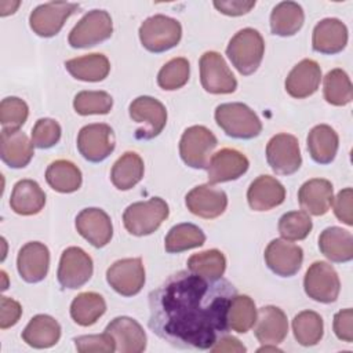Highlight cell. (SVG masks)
I'll return each instance as SVG.
<instances>
[{
  "mask_svg": "<svg viewBox=\"0 0 353 353\" xmlns=\"http://www.w3.org/2000/svg\"><path fill=\"white\" fill-rule=\"evenodd\" d=\"M236 287L179 270L149 294V328L179 349L207 350L229 332L228 309Z\"/></svg>",
  "mask_w": 353,
  "mask_h": 353,
  "instance_id": "obj_1",
  "label": "cell"
},
{
  "mask_svg": "<svg viewBox=\"0 0 353 353\" xmlns=\"http://www.w3.org/2000/svg\"><path fill=\"white\" fill-rule=\"evenodd\" d=\"M265 52V41L261 33L252 28L239 30L226 47V55L232 65L243 76H250L259 68Z\"/></svg>",
  "mask_w": 353,
  "mask_h": 353,
  "instance_id": "obj_2",
  "label": "cell"
},
{
  "mask_svg": "<svg viewBox=\"0 0 353 353\" xmlns=\"http://www.w3.org/2000/svg\"><path fill=\"white\" fill-rule=\"evenodd\" d=\"M214 116L223 132L236 139H252L262 131V123L256 113L241 102L221 103Z\"/></svg>",
  "mask_w": 353,
  "mask_h": 353,
  "instance_id": "obj_3",
  "label": "cell"
},
{
  "mask_svg": "<svg viewBox=\"0 0 353 353\" xmlns=\"http://www.w3.org/2000/svg\"><path fill=\"white\" fill-rule=\"evenodd\" d=\"M168 204L161 197L130 204L123 214V223L132 236H148L156 232L168 218Z\"/></svg>",
  "mask_w": 353,
  "mask_h": 353,
  "instance_id": "obj_4",
  "label": "cell"
},
{
  "mask_svg": "<svg viewBox=\"0 0 353 353\" xmlns=\"http://www.w3.org/2000/svg\"><path fill=\"white\" fill-rule=\"evenodd\" d=\"M182 37L181 23L167 15H153L146 18L139 26V40L150 52H164L174 48Z\"/></svg>",
  "mask_w": 353,
  "mask_h": 353,
  "instance_id": "obj_5",
  "label": "cell"
},
{
  "mask_svg": "<svg viewBox=\"0 0 353 353\" xmlns=\"http://www.w3.org/2000/svg\"><path fill=\"white\" fill-rule=\"evenodd\" d=\"M216 145L218 139L212 131L204 125H192L181 137L179 154L186 165L207 168Z\"/></svg>",
  "mask_w": 353,
  "mask_h": 353,
  "instance_id": "obj_6",
  "label": "cell"
},
{
  "mask_svg": "<svg viewBox=\"0 0 353 353\" xmlns=\"http://www.w3.org/2000/svg\"><path fill=\"white\" fill-rule=\"evenodd\" d=\"M113 33V22L108 11H88L70 30L69 44L73 48H88L108 40Z\"/></svg>",
  "mask_w": 353,
  "mask_h": 353,
  "instance_id": "obj_7",
  "label": "cell"
},
{
  "mask_svg": "<svg viewBox=\"0 0 353 353\" xmlns=\"http://www.w3.org/2000/svg\"><path fill=\"white\" fill-rule=\"evenodd\" d=\"M130 117L141 127L135 131L137 139L149 141L157 137L167 123L165 106L153 97L142 95L130 103Z\"/></svg>",
  "mask_w": 353,
  "mask_h": 353,
  "instance_id": "obj_8",
  "label": "cell"
},
{
  "mask_svg": "<svg viewBox=\"0 0 353 353\" xmlns=\"http://www.w3.org/2000/svg\"><path fill=\"white\" fill-rule=\"evenodd\" d=\"M303 288L309 298L320 303H332L341 291L336 270L327 262L317 261L309 266L303 279Z\"/></svg>",
  "mask_w": 353,
  "mask_h": 353,
  "instance_id": "obj_9",
  "label": "cell"
},
{
  "mask_svg": "<svg viewBox=\"0 0 353 353\" xmlns=\"http://www.w3.org/2000/svg\"><path fill=\"white\" fill-rule=\"evenodd\" d=\"M200 81L210 94H232L237 80L223 57L216 51H207L200 58Z\"/></svg>",
  "mask_w": 353,
  "mask_h": 353,
  "instance_id": "obj_10",
  "label": "cell"
},
{
  "mask_svg": "<svg viewBox=\"0 0 353 353\" xmlns=\"http://www.w3.org/2000/svg\"><path fill=\"white\" fill-rule=\"evenodd\" d=\"M266 160L279 175H291L301 168L302 156L298 139L291 134H276L266 145Z\"/></svg>",
  "mask_w": 353,
  "mask_h": 353,
  "instance_id": "obj_11",
  "label": "cell"
},
{
  "mask_svg": "<svg viewBox=\"0 0 353 353\" xmlns=\"http://www.w3.org/2000/svg\"><path fill=\"white\" fill-rule=\"evenodd\" d=\"M114 132L105 123H92L84 125L77 135V149L80 154L91 161H103L114 150Z\"/></svg>",
  "mask_w": 353,
  "mask_h": 353,
  "instance_id": "obj_12",
  "label": "cell"
},
{
  "mask_svg": "<svg viewBox=\"0 0 353 353\" xmlns=\"http://www.w3.org/2000/svg\"><path fill=\"white\" fill-rule=\"evenodd\" d=\"M79 10V4L51 1L37 6L29 17L30 29L40 37H52L59 33L66 19Z\"/></svg>",
  "mask_w": 353,
  "mask_h": 353,
  "instance_id": "obj_13",
  "label": "cell"
},
{
  "mask_svg": "<svg viewBox=\"0 0 353 353\" xmlns=\"http://www.w3.org/2000/svg\"><path fill=\"white\" fill-rule=\"evenodd\" d=\"M92 270L91 256L80 247H69L62 252L59 259L58 283L63 288H80L91 279Z\"/></svg>",
  "mask_w": 353,
  "mask_h": 353,
  "instance_id": "obj_14",
  "label": "cell"
},
{
  "mask_svg": "<svg viewBox=\"0 0 353 353\" xmlns=\"http://www.w3.org/2000/svg\"><path fill=\"white\" fill-rule=\"evenodd\" d=\"M108 284L123 296L137 295L145 284V268L141 258L116 261L106 270Z\"/></svg>",
  "mask_w": 353,
  "mask_h": 353,
  "instance_id": "obj_15",
  "label": "cell"
},
{
  "mask_svg": "<svg viewBox=\"0 0 353 353\" xmlns=\"http://www.w3.org/2000/svg\"><path fill=\"white\" fill-rule=\"evenodd\" d=\"M263 256L268 268L274 274L291 277L298 273L302 266L303 251L299 245L288 240L274 239L268 244Z\"/></svg>",
  "mask_w": 353,
  "mask_h": 353,
  "instance_id": "obj_16",
  "label": "cell"
},
{
  "mask_svg": "<svg viewBox=\"0 0 353 353\" xmlns=\"http://www.w3.org/2000/svg\"><path fill=\"white\" fill-rule=\"evenodd\" d=\"M76 230L91 245L97 248L105 247L113 236V225L110 216L101 208H84L76 216Z\"/></svg>",
  "mask_w": 353,
  "mask_h": 353,
  "instance_id": "obj_17",
  "label": "cell"
},
{
  "mask_svg": "<svg viewBox=\"0 0 353 353\" xmlns=\"http://www.w3.org/2000/svg\"><path fill=\"white\" fill-rule=\"evenodd\" d=\"M188 210L204 219H214L222 215L228 207V196L222 189L211 183L193 188L185 197Z\"/></svg>",
  "mask_w": 353,
  "mask_h": 353,
  "instance_id": "obj_18",
  "label": "cell"
},
{
  "mask_svg": "<svg viewBox=\"0 0 353 353\" xmlns=\"http://www.w3.org/2000/svg\"><path fill=\"white\" fill-rule=\"evenodd\" d=\"M250 167L248 159L239 150L225 148L214 153L207 165L208 182L211 185L236 181L247 172Z\"/></svg>",
  "mask_w": 353,
  "mask_h": 353,
  "instance_id": "obj_19",
  "label": "cell"
},
{
  "mask_svg": "<svg viewBox=\"0 0 353 353\" xmlns=\"http://www.w3.org/2000/svg\"><path fill=\"white\" fill-rule=\"evenodd\" d=\"M112 335L116 350L120 353H141L146 349V334L141 324L128 317L120 316L113 319L105 328Z\"/></svg>",
  "mask_w": 353,
  "mask_h": 353,
  "instance_id": "obj_20",
  "label": "cell"
},
{
  "mask_svg": "<svg viewBox=\"0 0 353 353\" xmlns=\"http://www.w3.org/2000/svg\"><path fill=\"white\" fill-rule=\"evenodd\" d=\"M17 268L19 276L26 283L41 281L50 268V251L40 241L26 243L18 252Z\"/></svg>",
  "mask_w": 353,
  "mask_h": 353,
  "instance_id": "obj_21",
  "label": "cell"
},
{
  "mask_svg": "<svg viewBox=\"0 0 353 353\" xmlns=\"http://www.w3.org/2000/svg\"><path fill=\"white\" fill-rule=\"evenodd\" d=\"M254 334L262 345H279L288 334L285 313L277 306H263L256 312Z\"/></svg>",
  "mask_w": 353,
  "mask_h": 353,
  "instance_id": "obj_22",
  "label": "cell"
},
{
  "mask_svg": "<svg viewBox=\"0 0 353 353\" xmlns=\"http://www.w3.org/2000/svg\"><path fill=\"white\" fill-rule=\"evenodd\" d=\"M298 201L306 214L314 216L327 214L334 201L332 183L323 178L306 181L298 190Z\"/></svg>",
  "mask_w": 353,
  "mask_h": 353,
  "instance_id": "obj_23",
  "label": "cell"
},
{
  "mask_svg": "<svg viewBox=\"0 0 353 353\" xmlns=\"http://www.w3.org/2000/svg\"><path fill=\"white\" fill-rule=\"evenodd\" d=\"M33 142L21 130L3 128L0 134V157L11 168L26 167L33 157Z\"/></svg>",
  "mask_w": 353,
  "mask_h": 353,
  "instance_id": "obj_24",
  "label": "cell"
},
{
  "mask_svg": "<svg viewBox=\"0 0 353 353\" xmlns=\"http://www.w3.org/2000/svg\"><path fill=\"white\" fill-rule=\"evenodd\" d=\"M321 81V69L313 59L298 62L285 79V91L296 99L313 95Z\"/></svg>",
  "mask_w": 353,
  "mask_h": 353,
  "instance_id": "obj_25",
  "label": "cell"
},
{
  "mask_svg": "<svg viewBox=\"0 0 353 353\" xmlns=\"http://www.w3.org/2000/svg\"><path fill=\"white\" fill-rule=\"evenodd\" d=\"M247 200L254 211H269L284 203L285 188L270 175H259L251 182Z\"/></svg>",
  "mask_w": 353,
  "mask_h": 353,
  "instance_id": "obj_26",
  "label": "cell"
},
{
  "mask_svg": "<svg viewBox=\"0 0 353 353\" xmlns=\"http://www.w3.org/2000/svg\"><path fill=\"white\" fill-rule=\"evenodd\" d=\"M347 44V28L336 18L321 19L313 29L312 46L320 54H338Z\"/></svg>",
  "mask_w": 353,
  "mask_h": 353,
  "instance_id": "obj_27",
  "label": "cell"
},
{
  "mask_svg": "<svg viewBox=\"0 0 353 353\" xmlns=\"http://www.w3.org/2000/svg\"><path fill=\"white\" fill-rule=\"evenodd\" d=\"M46 204V193L33 179L18 181L11 192L10 207L18 215H34L43 210Z\"/></svg>",
  "mask_w": 353,
  "mask_h": 353,
  "instance_id": "obj_28",
  "label": "cell"
},
{
  "mask_svg": "<svg viewBox=\"0 0 353 353\" xmlns=\"http://www.w3.org/2000/svg\"><path fill=\"white\" fill-rule=\"evenodd\" d=\"M319 248L331 262H349L353 258V236L349 230L330 226L319 236Z\"/></svg>",
  "mask_w": 353,
  "mask_h": 353,
  "instance_id": "obj_29",
  "label": "cell"
},
{
  "mask_svg": "<svg viewBox=\"0 0 353 353\" xmlns=\"http://www.w3.org/2000/svg\"><path fill=\"white\" fill-rule=\"evenodd\" d=\"M61 338L59 323L48 314H36L22 331V339L32 347L47 349Z\"/></svg>",
  "mask_w": 353,
  "mask_h": 353,
  "instance_id": "obj_30",
  "label": "cell"
},
{
  "mask_svg": "<svg viewBox=\"0 0 353 353\" xmlns=\"http://www.w3.org/2000/svg\"><path fill=\"white\" fill-rule=\"evenodd\" d=\"M306 141L310 157L316 163L330 164L334 161L339 146V138L332 127L327 124H319L313 127L309 131Z\"/></svg>",
  "mask_w": 353,
  "mask_h": 353,
  "instance_id": "obj_31",
  "label": "cell"
},
{
  "mask_svg": "<svg viewBox=\"0 0 353 353\" xmlns=\"http://www.w3.org/2000/svg\"><path fill=\"white\" fill-rule=\"evenodd\" d=\"M65 68L74 79L94 83L108 77L110 72V62L103 54L94 52L66 61Z\"/></svg>",
  "mask_w": 353,
  "mask_h": 353,
  "instance_id": "obj_32",
  "label": "cell"
},
{
  "mask_svg": "<svg viewBox=\"0 0 353 353\" xmlns=\"http://www.w3.org/2000/svg\"><path fill=\"white\" fill-rule=\"evenodd\" d=\"M303 22V10L295 1H281L270 14V30L276 36H294L301 30Z\"/></svg>",
  "mask_w": 353,
  "mask_h": 353,
  "instance_id": "obj_33",
  "label": "cell"
},
{
  "mask_svg": "<svg viewBox=\"0 0 353 353\" xmlns=\"http://www.w3.org/2000/svg\"><path fill=\"white\" fill-rule=\"evenodd\" d=\"M143 160L135 152H125L113 164L110 181L119 190H130L143 176Z\"/></svg>",
  "mask_w": 353,
  "mask_h": 353,
  "instance_id": "obj_34",
  "label": "cell"
},
{
  "mask_svg": "<svg viewBox=\"0 0 353 353\" xmlns=\"http://www.w3.org/2000/svg\"><path fill=\"white\" fill-rule=\"evenodd\" d=\"M47 183L59 193H73L81 186V171L69 160H55L46 171Z\"/></svg>",
  "mask_w": 353,
  "mask_h": 353,
  "instance_id": "obj_35",
  "label": "cell"
},
{
  "mask_svg": "<svg viewBox=\"0 0 353 353\" xmlns=\"http://www.w3.org/2000/svg\"><path fill=\"white\" fill-rule=\"evenodd\" d=\"M106 312V302L97 292H81L70 303V317L81 327L92 325Z\"/></svg>",
  "mask_w": 353,
  "mask_h": 353,
  "instance_id": "obj_36",
  "label": "cell"
},
{
  "mask_svg": "<svg viewBox=\"0 0 353 353\" xmlns=\"http://www.w3.org/2000/svg\"><path fill=\"white\" fill-rule=\"evenodd\" d=\"M205 241L204 232L194 223H178L170 229L164 240V248L170 254H178L201 247Z\"/></svg>",
  "mask_w": 353,
  "mask_h": 353,
  "instance_id": "obj_37",
  "label": "cell"
},
{
  "mask_svg": "<svg viewBox=\"0 0 353 353\" xmlns=\"http://www.w3.org/2000/svg\"><path fill=\"white\" fill-rule=\"evenodd\" d=\"M188 269L207 280H218L223 276L226 269V258L219 250H207L193 254L188 259Z\"/></svg>",
  "mask_w": 353,
  "mask_h": 353,
  "instance_id": "obj_38",
  "label": "cell"
},
{
  "mask_svg": "<svg viewBox=\"0 0 353 353\" xmlns=\"http://www.w3.org/2000/svg\"><path fill=\"white\" fill-rule=\"evenodd\" d=\"M292 331L298 343L302 346H313L323 338L324 323L319 313L313 310H303L294 317Z\"/></svg>",
  "mask_w": 353,
  "mask_h": 353,
  "instance_id": "obj_39",
  "label": "cell"
},
{
  "mask_svg": "<svg viewBox=\"0 0 353 353\" xmlns=\"http://www.w3.org/2000/svg\"><path fill=\"white\" fill-rule=\"evenodd\" d=\"M256 320V307L248 295H234L228 309L229 328L244 334L254 327Z\"/></svg>",
  "mask_w": 353,
  "mask_h": 353,
  "instance_id": "obj_40",
  "label": "cell"
},
{
  "mask_svg": "<svg viewBox=\"0 0 353 353\" xmlns=\"http://www.w3.org/2000/svg\"><path fill=\"white\" fill-rule=\"evenodd\" d=\"M324 98L334 106H345L353 99V88L347 73L342 69H332L324 77Z\"/></svg>",
  "mask_w": 353,
  "mask_h": 353,
  "instance_id": "obj_41",
  "label": "cell"
},
{
  "mask_svg": "<svg viewBox=\"0 0 353 353\" xmlns=\"http://www.w3.org/2000/svg\"><path fill=\"white\" fill-rule=\"evenodd\" d=\"M190 74V65L186 58H172L168 61L157 74V84L165 91H174L183 87Z\"/></svg>",
  "mask_w": 353,
  "mask_h": 353,
  "instance_id": "obj_42",
  "label": "cell"
},
{
  "mask_svg": "<svg viewBox=\"0 0 353 353\" xmlns=\"http://www.w3.org/2000/svg\"><path fill=\"white\" fill-rule=\"evenodd\" d=\"M112 106L113 98L106 91H80L73 99V108L81 116L106 114Z\"/></svg>",
  "mask_w": 353,
  "mask_h": 353,
  "instance_id": "obj_43",
  "label": "cell"
},
{
  "mask_svg": "<svg viewBox=\"0 0 353 353\" xmlns=\"http://www.w3.org/2000/svg\"><path fill=\"white\" fill-rule=\"evenodd\" d=\"M313 223L305 211L285 212L279 221V233L284 240L299 241L307 237L312 232Z\"/></svg>",
  "mask_w": 353,
  "mask_h": 353,
  "instance_id": "obj_44",
  "label": "cell"
},
{
  "mask_svg": "<svg viewBox=\"0 0 353 353\" xmlns=\"http://www.w3.org/2000/svg\"><path fill=\"white\" fill-rule=\"evenodd\" d=\"M29 116L26 102L18 97H7L0 103V123L3 128L19 130Z\"/></svg>",
  "mask_w": 353,
  "mask_h": 353,
  "instance_id": "obj_45",
  "label": "cell"
},
{
  "mask_svg": "<svg viewBox=\"0 0 353 353\" xmlns=\"http://www.w3.org/2000/svg\"><path fill=\"white\" fill-rule=\"evenodd\" d=\"M61 125L54 119H39L32 130V142L39 149H50L61 139Z\"/></svg>",
  "mask_w": 353,
  "mask_h": 353,
  "instance_id": "obj_46",
  "label": "cell"
},
{
  "mask_svg": "<svg viewBox=\"0 0 353 353\" xmlns=\"http://www.w3.org/2000/svg\"><path fill=\"white\" fill-rule=\"evenodd\" d=\"M77 352L80 353H112L116 350V343L106 331L97 335H81L73 339Z\"/></svg>",
  "mask_w": 353,
  "mask_h": 353,
  "instance_id": "obj_47",
  "label": "cell"
},
{
  "mask_svg": "<svg viewBox=\"0 0 353 353\" xmlns=\"http://www.w3.org/2000/svg\"><path fill=\"white\" fill-rule=\"evenodd\" d=\"M352 201H353V190H352V188L342 189L336 194L335 200L332 201L335 216L341 222L347 225V226L353 225V210H352L353 204H352Z\"/></svg>",
  "mask_w": 353,
  "mask_h": 353,
  "instance_id": "obj_48",
  "label": "cell"
},
{
  "mask_svg": "<svg viewBox=\"0 0 353 353\" xmlns=\"http://www.w3.org/2000/svg\"><path fill=\"white\" fill-rule=\"evenodd\" d=\"M22 314L19 302L8 296H0V328L7 330L15 325Z\"/></svg>",
  "mask_w": 353,
  "mask_h": 353,
  "instance_id": "obj_49",
  "label": "cell"
},
{
  "mask_svg": "<svg viewBox=\"0 0 353 353\" xmlns=\"http://www.w3.org/2000/svg\"><path fill=\"white\" fill-rule=\"evenodd\" d=\"M334 332L338 339L352 343L353 342V310L350 307L339 310L334 316Z\"/></svg>",
  "mask_w": 353,
  "mask_h": 353,
  "instance_id": "obj_50",
  "label": "cell"
},
{
  "mask_svg": "<svg viewBox=\"0 0 353 353\" xmlns=\"http://www.w3.org/2000/svg\"><path fill=\"white\" fill-rule=\"evenodd\" d=\"M214 7L229 17H239L243 14H247L255 7V1H240V0H232V1H214Z\"/></svg>",
  "mask_w": 353,
  "mask_h": 353,
  "instance_id": "obj_51",
  "label": "cell"
},
{
  "mask_svg": "<svg viewBox=\"0 0 353 353\" xmlns=\"http://www.w3.org/2000/svg\"><path fill=\"white\" fill-rule=\"evenodd\" d=\"M210 350L214 352V353H219V352L221 353H223V352H226V353H244L247 349L237 338L230 336V335L226 334V335L221 336Z\"/></svg>",
  "mask_w": 353,
  "mask_h": 353,
  "instance_id": "obj_52",
  "label": "cell"
},
{
  "mask_svg": "<svg viewBox=\"0 0 353 353\" xmlns=\"http://www.w3.org/2000/svg\"><path fill=\"white\" fill-rule=\"evenodd\" d=\"M18 6H19V1H1L0 3V10H1L0 15L6 17V15H10V14L15 12Z\"/></svg>",
  "mask_w": 353,
  "mask_h": 353,
  "instance_id": "obj_53",
  "label": "cell"
},
{
  "mask_svg": "<svg viewBox=\"0 0 353 353\" xmlns=\"http://www.w3.org/2000/svg\"><path fill=\"white\" fill-rule=\"evenodd\" d=\"M258 352H281V349L276 347V345H270V343H268V345H265V346L259 347V349H258Z\"/></svg>",
  "mask_w": 353,
  "mask_h": 353,
  "instance_id": "obj_54",
  "label": "cell"
},
{
  "mask_svg": "<svg viewBox=\"0 0 353 353\" xmlns=\"http://www.w3.org/2000/svg\"><path fill=\"white\" fill-rule=\"evenodd\" d=\"M0 274H1V279H3L1 290H7V287H8V284H7V274H6V272H4V270H1V272H0Z\"/></svg>",
  "mask_w": 353,
  "mask_h": 353,
  "instance_id": "obj_55",
  "label": "cell"
}]
</instances>
